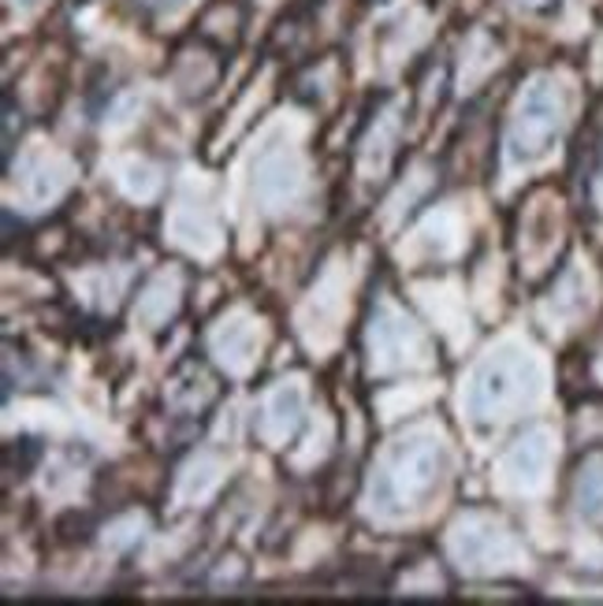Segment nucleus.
<instances>
[{"label": "nucleus", "instance_id": "obj_1", "mask_svg": "<svg viewBox=\"0 0 603 606\" xmlns=\"http://www.w3.org/2000/svg\"><path fill=\"white\" fill-rule=\"evenodd\" d=\"M563 126V101H559V89L552 83H533L526 89L518 105V116L510 123L507 134V157L510 160H533L540 157L547 146L555 142Z\"/></svg>", "mask_w": 603, "mask_h": 606}, {"label": "nucleus", "instance_id": "obj_2", "mask_svg": "<svg viewBox=\"0 0 603 606\" xmlns=\"http://www.w3.org/2000/svg\"><path fill=\"white\" fill-rule=\"evenodd\" d=\"M436 481H439V447L425 439H410L402 443L399 455L391 458V465L384 469L381 484H373V506L388 510L391 502L418 499Z\"/></svg>", "mask_w": 603, "mask_h": 606}, {"label": "nucleus", "instance_id": "obj_3", "mask_svg": "<svg viewBox=\"0 0 603 606\" xmlns=\"http://www.w3.org/2000/svg\"><path fill=\"white\" fill-rule=\"evenodd\" d=\"M526 376V361L521 357H492L489 365L481 368L473 391H470V410L477 417H492L499 405H507L510 398L521 395L526 387L518 379Z\"/></svg>", "mask_w": 603, "mask_h": 606}, {"label": "nucleus", "instance_id": "obj_4", "mask_svg": "<svg viewBox=\"0 0 603 606\" xmlns=\"http://www.w3.org/2000/svg\"><path fill=\"white\" fill-rule=\"evenodd\" d=\"M544 465H547V439H544V432H533V436L518 439L515 455H510V473L536 476Z\"/></svg>", "mask_w": 603, "mask_h": 606}, {"label": "nucleus", "instance_id": "obj_5", "mask_svg": "<svg viewBox=\"0 0 603 606\" xmlns=\"http://www.w3.org/2000/svg\"><path fill=\"white\" fill-rule=\"evenodd\" d=\"M578 502L584 513L603 510V465H589L578 481Z\"/></svg>", "mask_w": 603, "mask_h": 606}, {"label": "nucleus", "instance_id": "obj_6", "mask_svg": "<svg viewBox=\"0 0 603 606\" xmlns=\"http://www.w3.org/2000/svg\"><path fill=\"white\" fill-rule=\"evenodd\" d=\"M23 4H31V0H23Z\"/></svg>", "mask_w": 603, "mask_h": 606}]
</instances>
